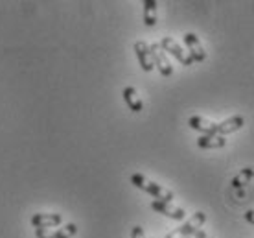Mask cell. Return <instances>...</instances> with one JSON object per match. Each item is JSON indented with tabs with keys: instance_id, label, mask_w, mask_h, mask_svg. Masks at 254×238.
I'll use <instances>...</instances> for the list:
<instances>
[{
	"instance_id": "cell-7",
	"label": "cell",
	"mask_w": 254,
	"mask_h": 238,
	"mask_svg": "<svg viewBox=\"0 0 254 238\" xmlns=\"http://www.w3.org/2000/svg\"><path fill=\"white\" fill-rule=\"evenodd\" d=\"M151 209L155 211V213H160L162 216H168V218H172V220H185L186 218L185 209L172 205V203H168V201H159V200L151 201Z\"/></svg>"
},
{
	"instance_id": "cell-5",
	"label": "cell",
	"mask_w": 254,
	"mask_h": 238,
	"mask_svg": "<svg viewBox=\"0 0 254 238\" xmlns=\"http://www.w3.org/2000/svg\"><path fill=\"white\" fill-rule=\"evenodd\" d=\"M30 224L35 229H50V227L61 226L63 224V216L59 213H37L32 216Z\"/></svg>"
},
{
	"instance_id": "cell-17",
	"label": "cell",
	"mask_w": 254,
	"mask_h": 238,
	"mask_svg": "<svg viewBox=\"0 0 254 238\" xmlns=\"http://www.w3.org/2000/svg\"><path fill=\"white\" fill-rule=\"evenodd\" d=\"M245 220H247L249 224H253V226H254V211H253V209L245 213Z\"/></svg>"
},
{
	"instance_id": "cell-3",
	"label": "cell",
	"mask_w": 254,
	"mask_h": 238,
	"mask_svg": "<svg viewBox=\"0 0 254 238\" xmlns=\"http://www.w3.org/2000/svg\"><path fill=\"white\" fill-rule=\"evenodd\" d=\"M159 45L164 52L172 54L173 58L177 59L181 65H185V67H190V65H193V61H191V58H190V54H188L186 50H183V46L179 45L173 37H164Z\"/></svg>"
},
{
	"instance_id": "cell-13",
	"label": "cell",
	"mask_w": 254,
	"mask_h": 238,
	"mask_svg": "<svg viewBox=\"0 0 254 238\" xmlns=\"http://www.w3.org/2000/svg\"><path fill=\"white\" fill-rule=\"evenodd\" d=\"M122 94H124V100H126L127 107L133 111V113H140V111L144 109V102H142L138 90L134 89V87H126Z\"/></svg>"
},
{
	"instance_id": "cell-11",
	"label": "cell",
	"mask_w": 254,
	"mask_h": 238,
	"mask_svg": "<svg viewBox=\"0 0 254 238\" xmlns=\"http://www.w3.org/2000/svg\"><path fill=\"white\" fill-rule=\"evenodd\" d=\"M188 126H190L191 129H195V131H201L203 135H212V133H216V128L217 124L212 122V120H208V118H204V116H190L188 118Z\"/></svg>"
},
{
	"instance_id": "cell-16",
	"label": "cell",
	"mask_w": 254,
	"mask_h": 238,
	"mask_svg": "<svg viewBox=\"0 0 254 238\" xmlns=\"http://www.w3.org/2000/svg\"><path fill=\"white\" fill-rule=\"evenodd\" d=\"M131 238H146V233H144V227L134 226L133 231H131Z\"/></svg>"
},
{
	"instance_id": "cell-4",
	"label": "cell",
	"mask_w": 254,
	"mask_h": 238,
	"mask_svg": "<svg viewBox=\"0 0 254 238\" xmlns=\"http://www.w3.org/2000/svg\"><path fill=\"white\" fill-rule=\"evenodd\" d=\"M149 50H151V58H153V65L159 69V72L162 76H172L173 74V67L170 63V59H168V54H166L162 48H160L159 43H153L149 45Z\"/></svg>"
},
{
	"instance_id": "cell-6",
	"label": "cell",
	"mask_w": 254,
	"mask_h": 238,
	"mask_svg": "<svg viewBox=\"0 0 254 238\" xmlns=\"http://www.w3.org/2000/svg\"><path fill=\"white\" fill-rule=\"evenodd\" d=\"M185 45L188 46V54H190V58L193 63H203L204 59H206V52H204L203 45H201V41L197 37L195 33L188 32L185 35Z\"/></svg>"
},
{
	"instance_id": "cell-15",
	"label": "cell",
	"mask_w": 254,
	"mask_h": 238,
	"mask_svg": "<svg viewBox=\"0 0 254 238\" xmlns=\"http://www.w3.org/2000/svg\"><path fill=\"white\" fill-rule=\"evenodd\" d=\"M144 24L149 28L157 24V2L155 0H144Z\"/></svg>"
},
{
	"instance_id": "cell-10",
	"label": "cell",
	"mask_w": 254,
	"mask_h": 238,
	"mask_svg": "<svg viewBox=\"0 0 254 238\" xmlns=\"http://www.w3.org/2000/svg\"><path fill=\"white\" fill-rule=\"evenodd\" d=\"M245 126V118L242 115H234L227 118V120H223V122L217 124L216 128V133L221 137H227L230 133H236V131H240V129Z\"/></svg>"
},
{
	"instance_id": "cell-19",
	"label": "cell",
	"mask_w": 254,
	"mask_h": 238,
	"mask_svg": "<svg viewBox=\"0 0 254 238\" xmlns=\"http://www.w3.org/2000/svg\"><path fill=\"white\" fill-rule=\"evenodd\" d=\"M151 238H153V237H151Z\"/></svg>"
},
{
	"instance_id": "cell-18",
	"label": "cell",
	"mask_w": 254,
	"mask_h": 238,
	"mask_svg": "<svg viewBox=\"0 0 254 238\" xmlns=\"http://www.w3.org/2000/svg\"><path fill=\"white\" fill-rule=\"evenodd\" d=\"M186 238H206V233H204L203 229H199L197 233H193V235H190V237H186Z\"/></svg>"
},
{
	"instance_id": "cell-2",
	"label": "cell",
	"mask_w": 254,
	"mask_h": 238,
	"mask_svg": "<svg viewBox=\"0 0 254 238\" xmlns=\"http://www.w3.org/2000/svg\"><path fill=\"white\" fill-rule=\"evenodd\" d=\"M204 222H206V214H204L203 211H197L190 220H186L181 227L173 229L172 233H168L164 238H186V237H190V235L197 233L201 227H203Z\"/></svg>"
},
{
	"instance_id": "cell-12",
	"label": "cell",
	"mask_w": 254,
	"mask_h": 238,
	"mask_svg": "<svg viewBox=\"0 0 254 238\" xmlns=\"http://www.w3.org/2000/svg\"><path fill=\"white\" fill-rule=\"evenodd\" d=\"M197 146L201 150H217V148H225L227 146V139L217 133H212V135H201L197 139Z\"/></svg>"
},
{
	"instance_id": "cell-9",
	"label": "cell",
	"mask_w": 254,
	"mask_h": 238,
	"mask_svg": "<svg viewBox=\"0 0 254 238\" xmlns=\"http://www.w3.org/2000/svg\"><path fill=\"white\" fill-rule=\"evenodd\" d=\"M134 54L138 58V63L142 67L144 72H151L153 71V58H151V50H149V45L146 41H136L134 43Z\"/></svg>"
},
{
	"instance_id": "cell-1",
	"label": "cell",
	"mask_w": 254,
	"mask_h": 238,
	"mask_svg": "<svg viewBox=\"0 0 254 238\" xmlns=\"http://www.w3.org/2000/svg\"><path fill=\"white\" fill-rule=\"evenodd\" d=\"M131 183H133L136 188H140V190L151 194L153 198H155V200H159V201H168V203H172L173 198H175L172 190H168V188H164L162 185L155 183V181L147 179L146 175H142V174L131 175Z\"/></svg>"
},
{
	"instance_id": "cell-8",
	"label": "cell",
	"mask_w": 254,
	"mask_h": 238,
	"mask_svg": "<svg viewBox=\"0 0 254 238\" xmlns=\"http://www.w3.org/2000/svg\"><path fill=\"white\" fill-rule=\"evenodd\" d=\"M77 233L76 224H66L59 229H35L37 238H72Z\"/></svg>"
},
{
	"instance_id": "cell-14",
	"label": "cell",
	"mask_w": 254,
	"mask_h": 238,
	"mask_svg": "<svg viewBox=\"0 0 254 238\" xmlns=\"http://www.w3.org/2000/svg\"><path fill=\"white\" fill-rule=\"evenodd\" d=\"M254 177V170L251 166L247 168H242V172H238V174L232 177V181H230V185H232V188H243L247 187L249 183H251V179Z\"/></svg>"
}]
</instances>
